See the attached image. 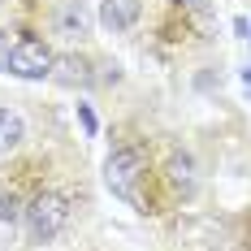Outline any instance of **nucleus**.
<instances>
[{
  "mask_svg": "<svg viewBox=\"0 0 251 251\" xmlns=\"http://www.w3.org/2000/svg\"><path fill=\"white\" fill-rule=\"evenodd\" d=\"M177 4H186V9H200V13L208 9V0H177Z\"/></svg>",
  "mask_w": 251,
  "mask_h": 251,
  "instance_id": "12",
  "label": "nucleus"
},
{
  "mask_svg": "<svg viewBox=\"0 0 251 251\" xmlns=\"http://www.w3.org/2000/svg\"><path fill=\"white\" fill-rule=\"evenodd\" d=\"M52 65H56V56L44 39H35V35H22L18 44H13V56H9V74L13 78H26V82H35V78H52Z\"/></svg>",
  "mask_w": 251,
  "mask_h": 251,
  "instance_id": "3",
  "label": "nucleus"
},
{
  "mask_svg": "<svg viewBox=\"0 0 251 251\" xmlns=\"http://www.w3.org/2000/svg\"><path fill=\"white\" fill-rule=\"evenodd\" d=\"M169 182L182 186V191L195 186V165H191V156H174V160H169Z\"/></svg>",
  "mask_w": 251,
  "mask_h": 251,
  "instance_id": "8",
  "label": "nucleus"
},
{
  "mask_svg": "<svg viewBox=\"0 0 251 251\" xmlns=\"http://www.w3.org/2000/svg\"><path fill=\"white\" fill-rule=\"evenodd\" d=\"M139 177H143V151L139 148H117L108 156V165H104V182H108V191L126 203H139Z\"/></svg>",
  "mask_w": 251,
  "mask_h": 251,
  "instance_id": "2",
  "label": "nucleus"
},
{
  "mask_svg": "<svg viewBox=\"0 0 251 251\" xmlns=\"http://www.w3.org/2000/svg\"><path fill=\"white\" fill-rule=\"evenodd\" d=\"M52 78L61 82V87H91L96 74H91V65L82 61V56H56V65H52Z\"/></svg>",
  "mask_w": 251,
  "mask_h": 251,
  "instance_id": "5",
  "label": "nucleus"
},
{
  "mask_svg": "<svg viewBox=\"0 0 251 251\" xmlns=\"http://www.w3.org/2000/svg\"><path fill=\"white\" fill-rule=\"evenodd\" d=\"M22 217V203H18V195L9 191V195H0V221H18Z\"/></svg>",
  "mask_w": 251,
  "mask_h": 251,
  "instance_id": "9",
  "label": "nucleus"
},
{
  "mask_svg": "<svg viewBox=\"0 0 251 251\" xmlns=\"http://www.w3.org/2000/svg\"><path fill=\"white\" fill-rule=\"evenodd\" d=\"M13 44H18V39H13L9 30H0V74L9 70V56H13Z\"/></svg>",
  "mask_w": 251,
  "mask_h": 251,
  "instance_id": "10",
  "label": "nucleus"
},
{
  "mask_svg": "<svg viewBox=\"0 0 251 251\" xmlns=\"http://www.w3.org/2000/svg\"><path fill=\"white\" fill-rule=\"evenodd\" d=\"M65 221H70V203H65V195H56V191H39L35 200L26 203V226H30V238L35 243L56 238L65 229Z\"/></svg>",
  "mask_w": 251,
  "mask_h": 251,
  "instance_id": "1",
  "label": "nucleus"
},
{
  "mask_svg": "<svg viewBox=\"0 0 251 251\" xmlns=\"http://www.w3.org/2000/svg\"><path fill=\"white\" fill-rule=\"evenodd\" d=\"M78 117H82V130H87V134H96V113H91L87 104H78Z\"/></svg>",
  "mask_w": 251,
  "mask_h": 251,
  "instance_id": "11",
  "label": "nucleus"
},
{
  "mask_svg": "<svg viewBox=\"0 0 251 251\" xmlns=\"http://www.w3.org/2000/svg\"><path fill=\"white\" fill-rule=\"evenodd\" d=\"M18 143H22V117L9 113V108H0V151L18 148Z\"/></svg>",
  "mask_w": 251,
  "mask_h": 251,
  "instance_id": "7",
  "label": "nucleus"
},
{
  "mask_svg": "<svg viewBox=\"0 0 251 251\" xmlns=\"http://www.w3.org/2000/svg\"><path fill=\"white\" fill-rule=\"evenodd\" d=\"M56 30H61L65 39H78V35H87V9H82L78 0H70V4L61 9V18H56Z\"/></svg>",
  "mask_w": 251,
  "mask_h": 251,
  "instance_id": "6",
  "label": "nucleus"
},
{
  "mask_svg": "<svg viewBox=\"0 0 251 251\" xmlns=\"http://www.w3.org/2000/svg\"><path fill=\"white\" fill-rule=\"evenodd\" d=\"M143 18V0H104L100 4V26L104 30H130Z\"/></svg>",
  "mask_w": 251,
  "mask_h": 251,
  "instance_id": "4",
  "label": "nucleus"
}]
</instances>
